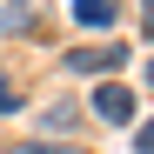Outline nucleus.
Returning a JSON list of instances; mask_svg holds the SVG:
<instances>
[{
	"mask_svg": "<svg viewBox=\"0 0 154 154\" xmlns=\"http://www.w3.org/2000/svg\"><path fill=\"white\" fill-rule=\"evenodd\" d=\"M127 54H121V47L114 40H100V47H74V54H67V74H114Z\"/></svg>",
	"mask_w": 154,
	"mask_h": 154,
	"instance_id": "1",
	"label": "nucleus"
},
{
	"mask_svg": "<svg viewBox=\"0 0 154 154\" xmlns=\"http://www.w3.org/2000/svg\"><path fill=\"white\" fill-rule=\"evenodd\" d=\"M94 114L114 121V127H127V121H134V94H127V87H94Z\"/></svg>",
	"mask_w": 154,
	"mask_h": 154,
	"instance_id": "2",
	"label": "nucleus"
},
{
	"mask_svg": "<svg viewBox=\"0 0 154 154\" xmlns=\"http://www.w3.org/2000/svg\"><path fill=\"white\" fill-rule=\"evenodd\" d=\"M74 20L81 27H114V0H74Z\"/></svg>",
	"mask_w": 154,
	"mask_h": 154,
	"instance_id": "3",
	"label": "nucleus"
},
{
	"mask_svg": "<svg viewBox=\"0 0 154 154\" xmlns=\"http://www.w3.org/2000/svg\"><path fill=\"white\" fill-rule=\"evenodd\" d=\"M7 154H81V147H54V141H14Z\"/></svg>",
	"mask_w": 154,
	"mask_h": 154,
	"instance_id": "4",
	"label": "nucleus"
},
{
	"mask_svg": "<svg viewBox=\"0 0 154 154\" xmlns=\"http://www.w3.org/2000/svg\"><path fill=\"white\" fill-rule=\"evenodd\" d=\"M14 107H20V87L7 81V74H0V114H14Z\"/></svg>",
	"mask_w": 154,
	"mask_h": 154,
	"instance_id": "5",
	"label": "nucleus"
},
{
	"mask_svg": "<svg viewBox=\"0 0 154 154\" xmlns=\"http://www.w3.org/2000/svg\"><path fill=\"white\" fill-rule=\"evenodd\" d=\"M134 147H141V154H154V121H147L141 134H134Z\"/></svg>",
	"mask_w": 154,
	"mask_h": 154,
	"instance_id": "6",
	"label": "nucleus"
},
{
	"mask_svg": "<svg viewBox=\"0 0 154 154\" xmlns=\"http://www.w3.org/2000/svg\"><path fill=\"white\" fill-rule=\"evenodd\" d=\"M147 34H154V0H147Z\"/></svg>",
	"mask_w": 154,
	"mask_h": 154,
	"instance_id": "7",
	"label": "nucleus"
},
{
	"mask_svg": "<svg viewBox=\"0 0 154 154\" xmlns=\"http://www.w3.org/2000/svg\"><path fill=\"white\" fill-rule=\"evenodd\" d=\"M147 81H154V60H147Z\"/></svg>",
	"mask_w": 154,
	"mask_h": 154,
	"instance_id": "8",
	"label": "nucleus"
}]
</instances>
